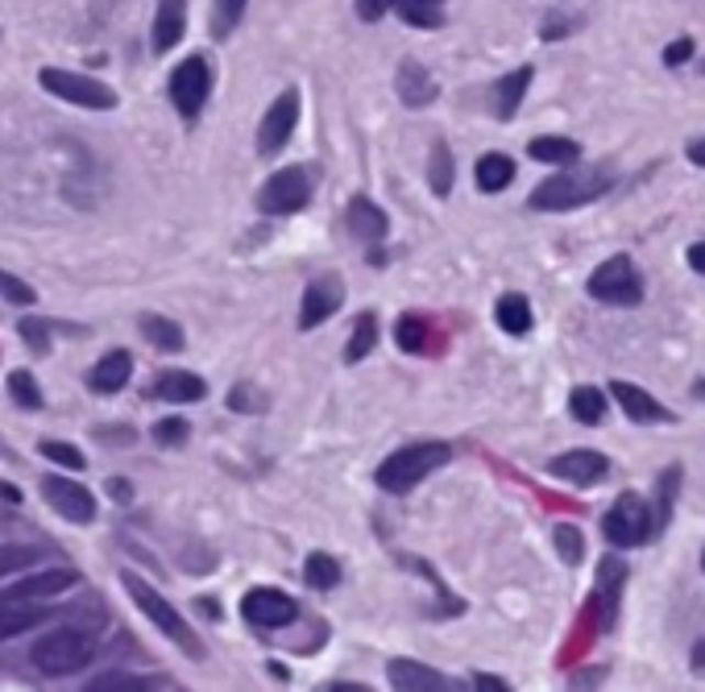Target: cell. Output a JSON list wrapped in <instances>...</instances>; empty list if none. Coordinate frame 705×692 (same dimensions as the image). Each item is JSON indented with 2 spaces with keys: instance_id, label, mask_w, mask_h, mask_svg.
<instances>
[{
  "instance_id": "ab89813d",
  "label": "cell",
  "mask_w": 705,
  "mask_h": 692,
  "mask_svg": "<svg viewBox=\"0 0 705 692\" xmlns=\"http://www.w3.org/2000/svg\"><path fill=\"white\" fill-rule=\"evenodd\" d=\"M9 394H13V403H21V407H30V410L42 407V394H37L30 373H21V370L13 373V377H9Z\"/></svg>"
},
{
  "instance_id": "9f6ffc18",
  "label": "cell",
  "mask_w": 705,
  "mask_h": 692,
  "mask_svg": "<svg viewBox=\"0 0 705 692\" xmlns=\"http://www.w3.org/2000/svg\"><path fill=\"white\" fill-rule=\"evenodd\" d=\"M702 569H705V556H702Z\"/></svg>"
},
{
  "instance_id": "8d00e7d4",
  "label": "cell",
  "mask_w": 705,
  "mask_h": 692,
  "mask_svg": "<svg viewBox=\"0 0 705 692\" xmlns=\"http://www.w3.org/2000/svg\"><path fill=\"white\" fill-rule=\"evenodd\" d=\"M241 13H245V0H217V9H212V37L233 34Z\"/></svg>"
},
{
  "instance_id": "7a4b0ae2",
  "label": "cell",
  "mask_w": 705,
  "mask_h": 692,
  "mask_svg": "<svg viewBox=\"0 0 705 692\" xmlns=\"http://www.w3.org/2000/svg\"><path fill=\"white\" fill-rule=\"evenodd\" d=\"M449 461H452V448L444 444V440H423V444H411V448H398V452H390V457L378 464L374 481H378L386 494H411L419 481L428 477V473H436L440 464H449Z\"/></svg>"
},
{
  "instance_id": "f546056e",
  "label": "cell",
  "mask_w": 705,
  "mask_h": 692,
  "mask_svg": "<svg viewBox=\"0 0 705 692\" xmlns=\"http://www.w3.org/2000/svg\"><path fill=\"white\" fill-rule=\"evenodd\" d=\"M142 337L154 349H163V353H179L183 349V328L175 320H166V316H142Z\"/></svg>"
},
{
  "instance_id": "5bb4252c",
  "label": "cell",
  "mask_w": 705,
  "mask_h": 692,
  "mask_svg": "<svg viewBox=\"0 0 705 692\" xmlns=\"http://www.w3.org/2000/svg\"><path fill=\"white\" fill-rule=\"evenodd\" d=\"M395 340L403 353H416V356H440L444 353V332L432 316H419V311H407L398 316L395 323Z\"/></svg>"
},
{
  "instance_id": "30bf717a",
  "label": "cell",
  "mask_w": 705,
  "mask_h": 692,
  "mask_svg": "<svg viewBox=\"0 0 705 692\" xmlns=\"http://www.w3.org/2000/svg\"><path fill=\"white\" fill-rule=\"evenodd\" d=\"M208 91H212V67H208L199 54L183 58L179 67H175V75H170V100H175L183 121H196L199 112H203Z\"/></svg>"
},
{
  "instance_id": "11a10c76",
  "label": "cell",
  "mask_w": 705,
  "mask_h": 692,
  "mask_svg": "<svg viewBox=\"0 0 705 692\" xmlns=\"http://www.w3.org/2000/svg\"><path fill=\"white\" fill-rule=\"evenodd\" d=\"M693 394H697V398H705V382H697V386H693Z\"/></svg>"
},
{
  "instance_id": "f6af8a7d",
  "label": "cell",
  "mask_w": 705,
  "mask_h": 692,
  "mask_svg": "<svg viewBox=\"0 0 705 692\" xmlns=\"http://www.w3.org/2000/svg\"><path fill=\"white\" fill-rule=\"evenodd\" d=\"M390 9V0H357V18L362 21H378Z\"/></svg>"
},
{
  "instance_id": "b9f144b4",
  "label": "cell",
  "mask_w": 705,
  "mask_h": 692,
  "mask_svg": "<svg viewBox=\"0 0 705 692\" xmlns=\"http://www.w3.org/2000/svg\"><path fill=\"white\" fill-rule=\"evenodd\" d=\"M0 295L9 303H34V290L21 283V278H13V274H4V270H0Z\"/></svg>"
},
{
  "instance_id": "836d02e7",
  "label": "cell",
  "mask_w": 705,
  "mask_h": 692,
  "mask_svg": "<svg viewBox=\"0 0 705 692\" xmlns=\"http://www.w3.org/2000/svg\"><path fill=\"white\" fill-rule=\"evenodd\" d=\"M304 576H308L311 589H332L341 585V564H337L328 551H311L308 564H304Z\"/></svg>"
},
{
  "instance_id": "7c38bea8",
  "label": "cell",
  "mask_w": 705,
  "mask_h": 692,
  "mask_svg": "<svg viewBox=\"0 0 705 692\" xmlns=\"http://www.w3.org/2000/svg\"><path fill=\"white\" fill-rule=\"evenodd\" d=\"M42 497L46 506H55L58 515L75 523V527H88L96 518V497L88 494V485L79 481H67V477H42Z\"/></svg>"
},
{
  "instance_id": "5b68a950",
  "label": "cell",
  "mask_w": 705,
  "mask_h": 692,
  "mask_svg": "<svg viewBox=\"0 0 705 692\" xmlns=\"http://www.w3.org/2000/svg\"><path fill=\"white\" fill-rule=\"evenodd\" d=\"M96 656V642L84 635V630H55V635H46V639L34 642V668L42 675H75L84 672Z\"/></svg>"
},
{
  "instance_id": "db71d44e",
  "label": "cell",
  "mask_w": 705,
  "mask_h": 692,
  "mask_svg": "<svg viewBox=\"0 0 705 692\" xmlns=\"http://www.w3.org/2000/svg\"><path fill=\"white\" fill-rule=\"evenodd\" d=\"M0 461H13V452H9V444L0 440Z\"/></svg>"
},
{
  "instance_id": "4fadbf2b",
  "label": "cell",
  "mask_w": 705,
  "mask_h": 692,
  "mask_svg": "<svg viewBox=\"0 0 705 692\" xmlns=\"http://www.w3.org/2000/svg\"><path fill=\"white\" fill-rule=\"evenodd\" d=\"M295 121H299V91L287 88L271 108H266V117H262V129H257V154H278V150L290 142Z\"/></svg>"
},
{
  "instance_id": "f1b7e54d",
  "label": "cell",
  "mask_w": 705,
  "mask_h": 692,
  "mask_svg": "<svg viewBox=\"0 0 705 692\" xmlns=\"http://www.w3.org/2000/svg\"><path fill=\"white\" fill-rule=\"evenodd\" d=\"M494 320H498V328L510 332V337H524L527 328H531V307H527L524 295H503L498 307H494Z\"/></svg>"
},
{
  "instance_id": "1f68e13d",
  "label": "cell",
  "mask_w": 705,
  "mask_h": 692,
  "mask_svg": "<svg viewBox=\"0 0 705 692\" xmlns=\"http://www.w3.org/2000/svg\"><path fill=\"white\" fill-rule=\"evenodd\" d=\"M527 154L540 162H557V166H573L581 158V145L569 142V138H536L527 145Z\"/></svg>"
},
{
  "instance_id": "ac0fdd59",
  "label": "cell",
  "mask_w": 705,
  "mask_h": 692,
  "mask_svg": "<svg viewBox=\"0 0 705 692\" xmlns=\"http://www.w3.org/2000/svg\"><path fill=\"white\" fill-rule=\"evenodd\" d=\"M548 473L561 481H573V485H594V481L610 473V461L602 452H594V448H573V452H564V457L548 464Z\"/></svg>"
},
{
  "instance_id": "484cf974",
  "label": "cell",
  "mask_w": 705,
  "mask_h": 692,
  "mask_svg": "<svg viewBox=\"0 0 705 692\" xmlns=\"http://www.w3.org/2000/svg\"><path fill=\"white\" fill-rule=\"evenodd\" d=\"M527 84H531V67H519V72H510L507 79L494 84V112H498V121H510L519 112Z\"/></svg>"
},
{
  "instance_id": "2e32d148",
  "label": "cell",
  "mask_w": 705,
  "mask_h": 692,
  "mask_svg": "<svg viewBox=\"0 0 705 692\" xmlns=\"http://www.w3.org/2000/svg\"><path fill=\"white\" fill-rule=\"evenodd\" d=\"M386 675H390V689H398V692H452V689H465V684H456L452 675L432 672V668H423V663H416V659H390V663H386Z\"/></svg>"
},
{
  "instance_id": "6da1fadb",
  "label": "cell",
  "mask_w": 705,
  "mask_h": 692,
  "mask_svg": "<svg viewBox=\"0 0 705 692\" xmlns=\"http://www.w3.org/2000/svg\"><path fill=\"white\" fill-rule=\"evenodd\" d=\"M623 581H627V569H623L618 560H606V564H602V572H597V585H602V589H597L594 597H590V605H585L577 635L564 642V663H569V659H577L581 651H585V647L597 639V635H606V630L615 626Z\"/></svg>"
},
{
  "instance_id": "7bdbcfd3",
  "label": "cell",
  "mask_w": 705,
  "mask_h": 692,
  "mask_svg": "<svg viewBox=\"0 0 705 692\" xmlns=\"http://www.w3.org/2000/svg\"><path fill=\"white\" fill-rule=\"evenodd\" d=\"M154 440L158 444H183L187 440V424L183 419H166V424L154 427Z\"/></svg>"
},
{
  "instance_id": "f5cc1de1",
  "label": "cell",
  "mask_w": 705,
  "mask_h": 692,
  "mask_svg": "<svg viewBox=\"0 0 705 692\" xmlns=\"http://www.w3.org/2000/svg\"><path fill=\"white\" fill-rule=\"evenodd\" d=\"M693 672L697 675H705V639L693 647Z\"/></svg>"
},
{
  "instance_id": "44dd1931",
  "label": "cell",
  "mask_w": 705,
  "mask_h": 692,
  "mask_svg": "<svg viewBox=\"0 0 705 692\" xmlns=\"http://www.w3.org/2000/svg\"><path fill=\"white\" fill-rule=\"evenodd\" d=\"M386 229H390V220H386V212H382L378 204H370L365 196H357L349 204V232H353L357 241L378 245L382 237H386Z\"/></svg>"
},
{
  "instance_id": "8fae6325",
  "label": "cell",
  "mask_w": 705,
  "mask_h": 692,
  "mask_svg": "<svg viewBox=\"0 0 705 692\" xmlns=\"http://www.w3.org/2000/svg\"><path fill=\"white\" fill-rule=\"evenodd\" d=\"M241 614L257 630H283V626L299 618V605L290 602L287 593H278V589H250L241 597Z\"/></svg>"
},
{
  "instance_id": "cb8c5ba5",
  "label": "cell",
  "mask_w": 705,
  "mask_h": 692,
  "mask_svg": "<svg viewBox=\"0 0 705 692\" xmlns=\"http://www.w3.org/2000/svg\"><path fill=\"white\" fill-rule=\"evenodd\" d=\"M46 618H51V614L34 602H4L0 605V642L18 639V635H25V630L42 626Z\"/></svg>"
},
{
  "instance_id": "f35d334b",
  "label": "cell",
  "mask_w": 705,
  "mask_h": 692,
  "mask_svg": "<svg viewBox=\"0 0 705 692\" xmlns=\"http://www.w3.org/2000/svg\"><path fill=\"white\" fill-rule=\"evenodd\" d=\"M552 539H557V551H561L564 564H581V556H585V539H581L577 527H569V523H561V527L552 531Z\"/></svg>"
},
{
  "instance_id": "e575fe53",
  "label": "cell",
  "mask_w": 705,
  "mask_h": 692,
  "mask_svg": "<svg viewBox=\"0 0 705 692\" xmlns=\"http://www.w3.org/2000/svg\"><path fill=\"white\" fill-rule=\"evenodd\" d=\"M158 680H150V675H129V672H104L96 675L88 689L91 692H142V689H154Z\"/></svg>"
},
{
  "instance_id": "bcb514c9",
  "label": "cell",
  "mask_w": 705,
  "mask_h": 692,
  "mask_svg": "<svg viewBox=\"0 0 705 692\" xmlns=\"http://www.w3.org/2000/svg\"><path fill=\"white\" fill-rule=\"evenodd\" d=\"M569 30H573V21L561 18V13H552L548 25H543V37H561V34H569Z\"/></svg>"
},
{
  "instance_id": "9a60e30c",
  "label": "cell",
  "mask_w": 705,
  "mask_h": 692,
  "mask_svg": "<svg viewBox=\"0 0 705 692\" xmlns=\"http://www.w3.org/2000/svg\"><path fill=\"white\" fill-rule=\"evenodd\" d=\"M344 303V283L337 274H320L316 283L304 290V307H299V328L311 332V328H320L328 316H337V307Z\"/></svg>"
},
{
  "instance_id": "277c9868",
  "label": "cell",
  "mask_w": 705,
  "mask_h": 692,
  "mask_svg": "<svg viewBox=\"0 0 705 692\" xmlns=\"http://www.w3.org/2000/svg\"><path fill=\"white\" fill-rule=\"evenodd\" d=\"M606 187H610V178L602 175V171H585V175H552V178H543L540 187L531 191L527 204H531L536 212H569V208H581V204L597 199Z\"/></svg>"
},
{
  "instance_id": "e0dca14e",
  "label": "cell",
  "mask_w": 705,
  "mask_h": 692,
  "mask_svg": "<svg viewBox=\"0 0 705 692\" xmlns=\"http://www.w3.org/2000/svg\"><path fill=\"white\" fill-rule=\"evenodd\" d=\"M71 585H79V572H75V569H51V572H37V576H21L18 585L0 593V605H4V602H37V597H58V593H67Z\"/></svg>"
},
{
  "instance_id": "603a6c76",
  "label": "cell",
  "mask_w": 705,
  "mask_h": 692,
  "mask_svg": "<svg viewBox=\"0 0 705 692\" xmlns=\"http://www.w3.org/2000/svg\"><path fill=\"white\" fill-rule=\"evenodd\" d=\"M436 79L419 63H403L398 67V100L407 108H428L436 100Z\"/></svg>"
},
{
  "instance_id": "d590c367",
  "label": "cell",
  "mask_w": 705,
  "mask_h": 692,
  "mask_svg": "<svg viewBox=\"0 0 705 692\" xmlns=\"http://www.w3.org/2000/svg\"><path fill=\"white\" fill-rule=\"evenodd\" d=\"M37 560H42V551L37 548L4 543V548H0V581H4V576H18V572H25V569H34Z\"/></svg>"
},
{
  "instance_id": "d6986e66",
  "label": "cell",
  "mask_w": 705,
  "mask_h": 692,
  "mask_svg": "<svg viewBox=\"0 0 705 692\" xmlns=\"http://www.w3.org/2000/svg\"><path fill=\"white\" fill-rule=\"evenodd\" d=\"M183 30H187V0H158V13H154V54H166L179 46Z\"/></svg>"
},
{
  "instance_id": "ee69618b",
  "label": "cell",
  "mask_w": 705,
  "mask_h": 692,
  "mask_svg": "<svg viewBox=\"0 0 705 692\" xmlns=\"http://www.w3.org/2000/svg\"><path fill=\"white\" fill-rule=\"evenodd\" d=\"M689 54H693V42H689V37H676L672 46H664V63H669V67H681V63H689Z\"/></svg>"
},
{
  "instance_id": "f907efd6",
  "label": "cell",
  "mask_w": 705,
  "mask_h": 692,
  "mask_svg": "<svg viewBox=\"0 0 705 692\" xmlns=\"http://www.w3.org/2000/svg\"><path fill=\"white\" fill-rule=\"evenodd\" d=\"M109 494L117 497V502H125V497H129V481L112 477V481H109Z\"/></svg>"
},
{
  "instance_id": "8992f818",
  "label": "cell",
  "mask_w": 705,
  "mask_h": 692,
  "mask_svg": "<svg viewBox=\"0 0 705 692\" xmlns=\"http://www.w3.org/2000/svg\"><path fill=\"white\" fill-rule=\"evenodd\" d=\"M602 531H606V539H610L615 548H639V543H648V539L660 535L656 531V510L635 494H623L615 506L606 510Z\"/></svg>"
},
{
  "instance_id": "9c48e42d",
  "label": "cell",
  "mask_w": 705,
  "mask_h": 692,
  "mask_svg": "<svg viewBox=\"0 0 705 692\" xmlns=\"http://www.w3.org/2000/svg\"><path fill=\"white\" fill-rule=\"evenodd\" d=\"M311 204V175L304 166H287L278 175L266 178V187L257 191V208L266 216H290L304 212Z\"/></svg>"
},
{
  "instance_id": "681fc988",
  "label": "cell",
  "mask_w": 705,
  "mask_h": 692,
  "mask_svg": "<svg viewBox=\"0 0 705 692\" xmlns=\"http://www.w3.org/2000/svg\"><path fill=\"white\" fill-rule=\"evenodd\" d=\"M689 266L697 270V274H705V241H702V245L689 249Z\"/></svg>"
},
{
  "instance_id": "d4e9b609",
  "label": "cell",
  "mask_w": 705,
  "mask_h": 692,
  "mask_svg": "<svg viewBox=\"0 0 705 692\" xmlns=\"http://www.w3.org/2000/svg\"><path fill=\"white\" fill-rule=\"evenodd\" d=\"M154 394L166 398V403H199V398L208 394V386H203V377H196V373L170 370L154 382Z\"/></svg>"
},
{
  "instance_id": "7402d4cb",
  "label": "cell",
  "mask_w": 705,
  "mask_h": 692,
  "mask_svg": "<svg viewBox=\"0 0 705 692\" xmlns=\"http://www.w3.org/2000/svg\"><path fill=\"white\" fill-rule=\"evenodd\" d=\"M129 377H133V356H129L125 349H112V353H104L96 361V370H91L88 382L96 394H117Z\"/></svg>"
},
{
  "instance_id": "74e56055",
  "label": "cell",
  "mask_w": 705,
  "mask_h": 692,
  "mask_svg": "<svg viewBox=\"0 0 705 692\" xmlns=\"http://www.w3.org/2000/svg\"><path fill=\"white\" fill-rule=\"evenodd\" d=\"M432 191L436 196H449L452 191V154L444 142H436L432 150Z\"/></svg>"
},
{
  "instance_id": "4316f807",
  "label": "cell",
  "mask_w": 705,
  "mask_h": 692,
  "mask_svg": "<svg viewBox=\"0 0 705 692\" xmlns=\"http://www.w3.org/2000/svg\"><path fill=\"white\" fill-rule=\"evenodd\" d=\"M510 178H515V162L507 154H482L477 158V187L494 196V191H503Z\"/></svg>"
},
{
  "instance_id": "ffe728a7",
  "label": "cell",
  "mask_w": 705,
  "mask_h": 692,
  "mask_svg": "<svg viewBox=\"0 0 705 692\" xmlns=\"http://www.w3.org/2000/svg\"><path fill=\"white\" fill-rule=\"evenodd\" d=\"M610 386H615L618 407L627 410L635 424H672V415L660 407L648 391H639V386H631V382H610Z\"/></svg>"
},
{
  "instance_id": "3957f363",
  "label": "cell",
  "mask_w": 705,
  "mask_h": 692,
  "mask_svg": "<svg viewBox=\"0 0 705 692\" xmlns=\"http://www.w3.org/2000/svg\"><path fill=\"white\" fill-rule=\"evenodd\" d=\"M121 585L129 589V597H133V605L142 609L145 618L154 622V626H158V630H163V635H166L170 642H175V647H183V656L203 659V642L196 639V630L187 626V618H183L175 605L166 602L158 589L150 585V581H142L137 572H129V569L121 572Z\"/></svg>"
},
{
  "instance_id": "83f0119b",
  "label": "cell",
  "mask_w": 705,
  "mask_h": 692,
  "mask_svg": "<svg viewBox=\"0 0 705 692\" xmlns=\"http://www.w3.org/2000/svg\"><path fill=\"white\" fill-rule=\"evenodd\" d=\"M390 9H395L398 18L407 21V25H416V30H432L444 21V0H390Z\"/></svg>"
},
{
  "instance_id": "d6a6232c",
  "label": "cell",
  "mask_w": 705,
  "mask_h": 692,
  "mask_svg": "<svg viewBox=\"0 0 705 692\" xmlns=\"http://www.w3.org/2000/svg\"><path fill=\"white\" fill-rule=\"evenodd\" d=\"M374 344H378V320L374 316H357V328H353V337L344 344V361L357 365V361L374 353Z\"/></svg>"
},
{
  "instance_id": "7dc6e473",
  "label": "cell",
  "mask_w": 705,
  "mask_h": 692,
  "mask_svg": "<svg viewBox=\"0 0 705 692\" xmlns=\"http://www.w3.org/2000/svg\"><path fill=\"white\" fill-rule=\"evenodd\" d=\"M21 332L30 337V344H34L37 353L46 349V332H42V323H34V320H21Z\"/></svg>"
},
{
  "instance_id": "816d5d0a",
  "label": "cell",
  "mask_w": 705,
  "mask_h": 692,
  "mask_svg": "<svg viewBox=\"0 0 705 692\" xmlns=\"http://www.w3.org/2000/svg\"><path fill=\"white\" fill-rule=\"evenodd\" d=\"M689 162H693V166H705V138L689 145Z\"/></svg>"
},
{
  "instance_id": "c3c4849f",
  "label": "cell",
  "mask_w": 705,
  "mask_h": 692,
  "mask_svg": "<svg viewBox=\"0 0 705 692\" xmlns=\"http://www.w3.org/2000/svg\"><path fill=\"white\" fill-rule=\"evenodd\" d=\"M473 684H477L482 692H507V680H498V675H477Z\"/></svg>"
},
{
  "instance_id": "60d3db41",
  "label": "cell",
  "mask_w": 705,
  "mask_h": 692,
  "mask_svg": "<svg viewBox=\"0 0 705 692\" xmlns=\"http://www.w3.org/2000/svg\"><path fill=\"white\" fill-rule=\"evenodd\" d=\"M42 457H51V461L67 464V469H84V452L71 444H63V440H42Z\"/></svg>"
},
{
  "instance_id": "6f0895ef",
  "label": "cell",
  "mask_w": 705,
  "mask_h": 692,
  "mask_svg": "<svg viewBox=\"0 0 705 692\" xmlns=\"http://www.w3.org/2000/svg\"><path fill=\"white\" fill-rule=\"evenodd\" d=\"M702 72H705V63H702Z\"/></svg>"
},
{
  "instance_id": "ba28073f",
  "label": "cell",
  "mask_w": 705,
  "mask_h": 692,
  "mask_svg": "<svg viewBox=\"0 0 705 692\" xmlns=\"http://www.w3.org/2000/svg\"><path fill=\"white\" fill-rule=\"evenodd\" d=\"M590 295L597 303H610V307H635L643 299V283H639V270L627 253H615L610 262L590 274Z\"/></svg>"
},
{
  "instance_id": "4dcf8cb0",
  "label": "cell",
  "mask_w": 705,
  "mask_h": 692,
  "mask_svg": "<svg viewBox=\"0 0 705 692\" xmlns=\"http://www.w3.org/2000/svg\"><path fill=\"white\" fill-rule=\"evenodd\" d=\"M569 410H573V419H581L585 427H597L606 419V398L597 386H577V391L569 394Z\"/></svg>"
},
{
  "instance_id": "52a82bcc",
  "label": "cell",
  "mask_w": 705,
  "mask_h": 692,
  "mask_svg": "<svg viewBox=\"0 0 705 692\" xmlns=\"http://www.w3.org/2000/svg\"><path fill=\"white\" fill-rule=\"evenodd\" d=\"M37 84L51 91V96H58V100H67V105L96 108V112L117 108V91H112L109 84H100V79H91V75H75V72H63V67H42Z\"/></svg>"
}]
</instances>
